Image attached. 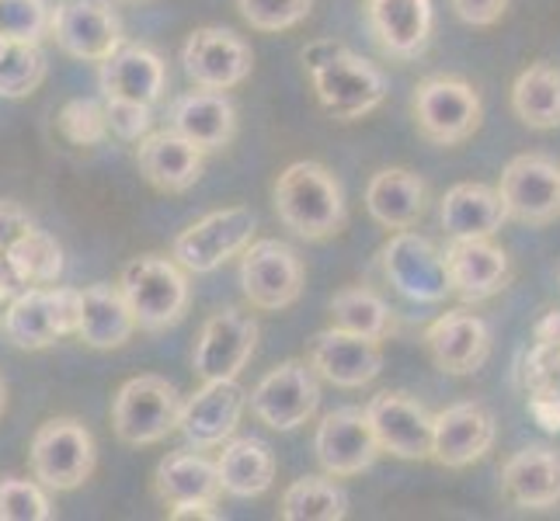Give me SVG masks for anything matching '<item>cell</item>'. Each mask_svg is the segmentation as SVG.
Instances as JSON below:
<instances>
[{
	"instance_id": "ee69618b",
	"label": "cell",
	"mask_w": 560,
	"mask_h": 521,
	"mask_svg": "<svg viewBox=\"0 0 560 521\" xmlns=\"http://www.w3.org/2000/svg\"><path fill=\"white\" fill-rule=\"evenodd\" d=\"M52 317H56V327H60V334H77V323H81V293L77 288H52Z\"/></svg>"
},
{
	"instance_id": "7a4b0ae2",
	"label": "cell",
	"mask_w": 560,
	"mask_h": 521,
	"mask_svg": "<svg viewBox=\"0 0 560 521\" xmlns=\"http://www.w3.org/2000/svg\"><path fill=\"white\" fill-rule=\"evenodd\" d=\"M119 288L129 303L132 317H137L140 331L161 334L167 327H175L188 310V272L164 254H140L132 258L122 275Z\"/></svg>"
},
{
	"instance_id": "ffe728a7",
	"label": "cell",
	"mask_w": 560,
	"mask_h": 521,
	"mask_svg": "<svg viewBox=\"0 0 560 521\" xmlns=\"http://www.w3.org/2000/svg\"><path fill=\"white\" fill-rule=\"evenodd\" d=\"M450 293L463 303H485L498 296L509 282V254L491 237L453 240L442 254Z\"/></svg>"
},
{
	"instance_id": "8fae6325",
	"label": "cell",
	"mask_w": 560,
	"mask_h": 521,
	"mask_svg": "<svg viewBox=\"0 0 560 521\" xmlns=\"http://www.w3.org/2000/svg\"><path fill=\"white\" fill-rule=\"evenodd\" d=\"M317 403H320L317 376L311 365L300 358L276 365V369L255 386V393H250V411H255V417L272 431L300 428V424H306L317 414Z\"/></svg>"
},
{
	"instance_id": "4dcf8cb0",
	"label": "cell",
	"mask_w": 560,
	"mask_h": 521,
	"mask_svg": "<svg viewBox=\"0 0 560 521\" xmlns=\"http://www.w3.org/2000/svg\"><path fill=\"white\" fill-rule=\"evenodd\" d=\"M220 490L230 497H258L276 479V455L261 438H234L217 455Z\"/></svg>"
},
{
	"instance_id": "f546056e",
	"label": "cell",
	"mask_w": 560,
	"mask_h": 521,
	"mask_svg": "<svg viewBox=\"0 0 560 521\" xmlns=\"http://www.w3.org/2000/svg\"><path fill=\"white\" fill-rule=\"evenodd\" d=\"M132 334H137V317H132L129 303L119 285H88L81 293V323H77V338L88 347L98 352H112L122 347Z\"/></svg>"
},
{
	"instance_id": "8992f818",
	"label": "cell",
	"mask_w": 560,
	"mask_h": 521,
	"mask_svg": "<svg viewBox=\"0 0 560 521\" xmlns=\"http://www.w3.org/2000/svg\"><path fill=\"white\" fill-rule=\"evenodd\" d=\"M255 229L258 216L247 205L217 209L199 223H191L188 229H182L175 237V247H171V258L191 275H209L230 258H237L255 240Z\"/></svg>"
},
{
	"instance_id": "e0dca14e",
	"label": "cell",
	"mask_w": 560,
	"mask_h": 521,
	"mask_svg": "<svg viewBox=\"0 0 560 521\" xmlns=\"http://www.w3.org/2000/svg\"><path fill=\"white\" fill-rule=\"evenodd\" d=\"M247 407V393L237 379H212L199 393H191L178 411V431L191 449H217L237 431Z\"/></svg>"
},
{
	"instance_id": "3957f363",
	"label": "cell",
	"mask_w": 560,
	"mask_h": 521,
	"mask_svg": "<svg viewBox=\"0 0 560 521\" xmlns=\"http://www.w3.org/2000/svg\"><path fill=\"white\" fill-rule=\"evenodd\" d=\"M28 462L38 484L46 490L63 494L88 484L94 462H98V452H94V438L84 428V421L52 417L46 424H38V431L32 435Z\"/></svg>"
},
{
	"instance_id": "f35d334b",
	"label": "cell",
	"mask_w": 560,
	"mask_h": 521,
	"mask_svg": "<svg viewBox=\"0 0 560 521\" xmlns=\"http://www.w3.org/2000/svg\"><path fill=\"white\" fill-rule=\"evenodd\" d=\"M52 8L46 0H0V38L11 43H43L49 35Z\"/></svg>"
},
{
	"instance_id": "60d3db41",
	"label": "cell",
	"mask_w": 560,
	"mask_h": 521,
	"mask_svg": "<svg viewBox=\"0 0 560 521\" xmlns=\"http://www.w3.org/2000/svg\"><path fill=\"white\" fill-rule=\"evenodd\" d=\"M314 0H237L241 17L258 32H285L296 28L311 14Z\"/></svg>"
},
{
	"instance_id": "44dd1931",
	"label": "cell",
	"mask_w": 560,
	"mask_h": 521,
	"mask_svg": "<svg viewBox=\"0 0 560 521\" xmlns=\"http://www.w3.org/2000/svg\"><path fill=\"white\" fill-rule=\"evenodd\" d=\"M424 347L446 376H474L491 355V327L470 310H450L429 323Z\"/></svg>"
},
{
	"instance_id": "d6a6232c",
	"label": "cell",
	"mask_w": 560,
	"mask_h": 521,
	"mask_svg": "<svg viewBox=\"0 0 560 521\" xmlns=\"http://www.w3.org/2000/svg\"><path fill=\"white\" fill-rule=\"evenodd\" d=\"M512 111L529 129L560 126V70L550 63H533L512 84Z\"/></svg>"
},
{
	"instance_id": "5bb4252c",
	"label": "cell",
	"mask_w": 560,
	"mask_h": 521,
	"mask_svg": "<svg viewBox=\"0 0 560 521\" xmlns=\"http://www.w3.org/2000/svg\"><path fill=\"white\" fill-rule=\"evenodd\" d=\"M365 417H370L380 452H390L404 462L432 459V414L415 396L383 390L365 403Z\"/></svg>"
},
{
	"instance_id": "2e32d148",
	"label": "cell",
	"mask_w": 560,
	"mask_h": 521,
	"mask_svg": "<svg viewBox=\"0 0 560 521\" xmlns=\"http://www.w3.org/2000/svg\"><path fill=\"white\" fill-rule=\"evenodd\" d=\"M383 272L400 296L415 303H442L450 296L446 268H442V254L411 229H397L390 244L383 247Z\"/></svg>"
},
{
	"instance_id": "277c9868",
	"label": "cell",
	"mask_w": 560,
	"mask_h": 521,
	"mask_svg": "<svg viewBox=\"0 0 560 521\" xmlns=\"http://www.w3.org/2000/svg\"><path fill=\"white\" fill-rule=\"evenodd\" d=\"M480 111L485 108H480V94L474 84L450 73L421 81L411 98L418 137L435 146H456L470 140L480 129Z\"/></svg>"
},
{
	"instance_id": "816d5d0a",
	"label": "cell",
	"mask_w": 560,
	"mask_h": 521,
	"mask_svg": "<svg viewBox=\"0 0 560 521\" xmlns=\"http://www.w3.org/2000/svg\"><path fill=\"white\" fill-rule=\"evenodd\" d=\"M0 414H4V382H0Z\"/></svg>"
},
{
	"instance_id": "ac0fdd59",
	"label": "cell",
	"mask_w": 560,
	"mask_h": 521,
	"mask_svg": "<svg viewBox=\"0 0 560 521\" xmlns=\"http://www.w3.org/2000/svg\"><path fill=\"white\" fill-rule=\"evenodd\" d=\"M494 446V414L477 400H463L432 414V459L446 470L474 466Z\"/></svg>"
},
{
	"instance_id": "7c38bea8",
	"label": "cell",
	"mask_w": 560,
	"mask_h": 521,
	"mask_svg": "<svg viewBox=\"0 0 560 521\" xmlns=\"http://www.w3.org/2000/svg\"><path fill=\"white\" fill-rule=\"evenodd\" d=\"M182 67H185V76L196 87L230 91V87L244 84L250 76L255 56H250V46L237 32L209 25V28H196L185 38Z\"/></svg>"
},
{
	"instance_id": "74e56055",
	"label": "cell",
	"mask_w": 560,
	"mask_h": 521,
	"mask_svg": "<svg viewBox=\"0 0 560 521\" xmlns=\"http://www.w3.org/2000/svg\"><path fill=\"white\" fill-rule=\"evenodd\" d=\"M52 505L38 479L0 476V521H49Z\"/></svg>"
},
{
	"instance_id": "e575fe53",
	"label": "cell",
	"mask_w": 560,
	"mask_h": 521,
	"mask_svg": "<svg viewBox=\"0 0 560 521\" xmlns=\"http://www.w3.org/2000/svg\"><path fill=\"white\" fill-rule=\"evenodd\" d=\"M331 327L370 338V341H383L394 331V313L373 288L349 285V288H341V293H335L331 299Z\"/></svg>"
},
{
	"instance_id": "30bf717a",
	"label": "cell",
	"mask_w": 560,
	"mask_h": 521,
	"mask_svg": "<svg viewBox=\"0 0 560 521\" xmlns=\"http://www.w3.org/2000/svg\"><path fill=\"white\" fill-rule=\"evenodd\" d=\"M498 196L509 220L526 226H547L560 216V167L544 153L512 157L501 170Z\"/></svg>"
},
{
	"instance_id": "5b68a950",
	"label": "cell",
	"mask_w": 560,
	"mask_h": 521,
	"mask_svg": "<svg viewBox=\"0 0 560 521\" xmlns=\"http://www.w3.org/2000/svg\"><path fill=\"white\" fill-rule=\"evenodd\" d=\"M182 396L161 376H137L122 382L112 400V431L126 446H158L178 428Z\"/></svg>"
},
{
	"instance_id": "d6986e66",
	"label": "cell",
	"mask_w": 560,
	"mask_h": 521,
	"mask_svg": "<svg viewBox=\"0 0 560 521\" xmlns=\"http://www.w3.org/2000/svg\"><path fill=\"white\" fill-rule=\"evenodd\" d=\"M306 365L314 369V376L338 386V390H359V386H370L380 376L383 347L380 341L327 327V331H320L311 341Z\"/></svg>"
},
{
	"instance_id": "8d00e7d4",
	"label": "cell",
	"mask_w": 560,
	"mask_h": 521,
	"mask_svg": "<svg viewBox=\"0 0 560 521\" xmlns=\"http://www.w3.org/2000/svg\"><path fill=\"white\" fill-rule=\"evenodd\" d=\"M46 81V56L38 43L0 38V98H28Z\"/></svg>"
},
{
	"instance_id": "83f0119b",
	"label": "cell",
	"mask_w": 560,
	"mask_h": 521,
	"mask_svg": "<svg viewBox=\"0 0 560 521\" xmlns=\"http://www.w3.org/2000/svg\"><path fill=\"white\" fill-rule=\"evenodd\" d=\"M439 220L450 240H467V237H494L509 223V212L498 196V188L463 181L442 196Z\"/></svg>"
},
{
	"instance_id": "d590c367",
	"label": "cell",
	"mask_w": 560,
	"mask_h": 521,
	"mask_svg": "<svg viewBox=\"0 0 560 521\" xmlns=\"http://www.w3.org/2000/svg\"><path fill=\"white\" fill-rule=\"evenodd\" d=\"M4 254L14 264L18 279H22L28 288L32 285H52L63 275V247L56 244V237H49L46 229L28 226L25 234L4 250Z\"/></svg>"
},
{
	"instance_id": "4fadbf2b",
	"label": "cell",
	"mask_w": 560,
	"mask_h": 521,
	"mask_svg": "<svg viewBox=\"0 0 560 521\" xmlns=\"http://www.w3.org/2000/svg\"><path fill=\"white\" fill-rule=\"evenodd\" d=\"M258 344V323L250 313L237 310V306H226V310L212 313L196 341V352H191V365H196V376L202 382L212 379H237L244 372V365L255 355Z\"/></svg>"
},
{
	"instance_id": "4316f807",
	"label": "cell",
	"mask_w": 560,
	"mask_h": 521,
	"mask_svg": "<svg viewBox=\"0 0 560 521\" xmlns=\"http://www.w3.org/2000/svg\"><path fill=\"white\" fill-rule=\"evenodd\" d=\"M365 209L386 229H411L429 209V185L408 167H383L365 185Z\"/></svg>"
},
{
	"instance_id": "7dc6e473",
	"label": "cell",
	"mask_w": 560,
	"mask_h": 521,
	"mask_svg": "<svg viewBox=\"0 0 560 521\" xmlns=\"http://www.w3.org/2000/svg\"><path fill=\"white\" fill-rule=\"evenodd\" d=\"M341 49H349V46L335 43V38H317V43H311V46L303 49V63H306V70H317L327 60H335Z\"/></svg>"
},
{
	"instance_id": "52a82bcc",
	"label": "cell",
	"mask_w": 560,
	"mask_h": 521,
	"mask_svg": "<svg viewBox=\"0 0 560 521\" xmlns=\"http://www.w3.org/2000/svg\"><path fill=\"white\" fill-rule=\"evenodd\" d=\"M303 279L300 254L282 240H250L241 250V288L255 310H289L303 296Z\"/></svg>"
},
{
	"instance_id": "c3c4849f",
	"label": "cell",
	"mask_w": 560,
	"mask_h": 521,
	"mask_svg": "<svg viewBox=\"0 0 560 521\" xmlns=\"http://www.w3.org/2000/svg\"><path fill=\"white\" fill-rule=\"evenodd\" d=\"M25 282L18 279L14 264L8 261V254H0V299H14L18 293H25Z\"/></svg>"
},
{
	"instance_id": "cb8c5ba5",
	"label": "cell",
	"mask_w": 560,
	"mask_h": 521,
	"mask_svg": "<svg viewBox=\"0 0 560 521\" xmlns=\"http://www.w3.org/2000/svg\"><path fill=\"white\" fill-rule=\"evenodd\" d=\"M202 161L206 153L196 143L178 137L175 129L147 132L137 150L140 174L164 196H182V191L196 185L202 178Z\"/></svg>"
},
{
	"instance_id": "bcb514c9",
	"label": "cell",
	"mask_w": 560,
	"mask_h": 521,
	"mask_svg": "<svg viewBox=\"0 0 560 521\" xmlns=\"http://www.w3.org/2000/svg\"><path fill=\"white\" fill-rule=\"evenodd\" d=\"M32 220L25 216V209H18L14 202H0V254L25 234Z\"/></svg>"
},
{
	"instance_id": "9c48e42d",
	"label": "cell",
	"mask_w": 560,
	"mask_h": 521,
	"mask_svg": "<svg viewBox=\"0 0 560 521\" xmlns=\"http://www.w3.org/2000/svg\"><path fill=\"white\" fill-rule=\"evenodd\" d=\"M49 35L73 60L102 63L126 43L112 0H60L49 14Z\"/></svg>"
},
{
	"instance_id": "7402d4cb",
	"label": "cell",
	"mask_w": 560,
	"mask_h": 521,
	"mask_svg": "<svg viewBox=\"0 0 560 521\" xmlns=\"http://www.w3.org/2000/svg\"><path fill=\"white\" fill-rule=\"evenodd\" d=\"M365 22L383 52L415 60L432 38L435 11L432 0H365Z\"/></svg>"
},
{
	"instance_id": "f907efd6",
	"label": "cell",
	"mask_w": 560,
	"mask_h": 521,
	"mask_svg": "<svg viewBox=\"0 0 560 521\" xmlns=\"http://www.w3.org/2000/svg\"><path fill=\"white\" fill-rule=\"evenodd\" d=\"M536 338H539V344H560V317H557V313H550V317H547V323L536 331Z\"/></svg>"
},
{
	"instance_id": "f6af8a7d",
	"label": "cell",
	"mask_w": 560,
	"mask_h": 521,
	"mask_svg": "<svg viewBox=\"0 0 560 521\" xmlns=\"http://www.w3.org/2000/svg\"><path fill=\"white\" fill-rule=\"evenodd\" d=\"M533 400H529V407H533V417L544 424L547 431H560V390H557V382H547V386H533Z\"/></svg>"
},
{
	"instance_id": "ba28073f",
	"label": "cell",
	"mask_w": 560,
	"mask_h": 521,
	"mask_svg": "<svg viewBox=\"0 0 560 521\" xmlns=\"http://www.w3.org/2000/svg\"><path fill=\"white\" fill-rule=\"evenodd\" d=\"M311 81L320 108L338 122H355L376 111L386 98V76L352 49H341L335 60L311 70Z\"/></svg>"
},
{
	"instance_id": "603a6c76",
	"label": "cell",
	"mask_w": 560,
	"mask_h": 521,
	"mask_svg": "<svg viewBox=\"0 0 560 521\" xmlns=\"http://www.w3.org/2000/svg\"><path fill=\"white\" fill-rule=\"evenodd\" d=\"M98 84L105 98H122V102H140V105H158L167 87V67L150 46L122 43L108 60H102Z\"/></svg>"
},
{
	"instance_id": "6da1fadb",
	"label": "cell",
	"mask_w": 560,
	"mask_h": 521,
	"mask_svg": "<svg viewBox=\"0 0 560 521\" xmlns=\"http://www.w3.org/2000/svg\"><path fill=\"white\" fill-rule=\"evenodd\" d=\"M276 216L285 229H293L303 240H327L341 234L349 220L341 181L317 161L289 164L272 188Z\"/></svg>"
},
{
	"instance_id": "484cf974",
	"label": "cell",
	"mask_w": 560,
	"mask_h": 521,
	"mask_svg": "<svg viewBox=\"0 0 560 521\" xmlns=\"http://www.w3.org/2000/svg\"><path fill=\"white\" fill-rule=\"evenodd\" d=\"M171 129L188 143H196L202 153L223 150L237 132V108L223 91L196 87L171 105Z\"/></svg>"
},
{
	"instance_id": "ab89813d",
	"label": "cell",
	"mask_w": 560,
	"mask_h": 521,
	"mask_svg": "<svg viewBox=\"0 0 560 521\" xmlns=\"http://www.w3.org/2000/svg\"><path fill=\"white\" fill-rule=\"evenodd\" d=\"M56 126H60L63 140L73 146H94L108 137V119H105V105L91 102V98H73L56 115Z\"/></svg>"
},
{
	"instance_id": "836d02e7",
	"label": "cell",
	"mask_w": 560,
	"mask_h": 521,
	"mask_svg": "<svg viewBox=\"0 0 560 521\" xmlns=\"http://www.w3.org/2000/svg\"><path fill=\"white\" fill-rule=\"evenodd\" d=\"M279 514L285 521H341L349 514V494L335 476H303L285 487Z\"/></svg>"
},
{
	"instance_id": "7bdbcfd3",
	"label": "cell",
	"mask_w": 560,
	"mask_h": 521,
	"mask_svg": "<svg viewBox=\"0 0 560 521\" xmlns=\"http://www.w3.org/2000/svg\"><path fill=\"white\" fill-rule=\"evenodd\" d=\"M453 11L463 25L470 28H491L509 11V0H453Z\"/></svg>"
},
{
	"instance_id": "1f68e13d",
	"label": "cell",
	"mask_w": 560,
	"mask_h": 521,
	"mask_svg": "<svg viewBox=\"0 0 560 521\" xmlns=\"http://www.w3.org/2000/svg\"><path fill=\"white\" fill-rule=\"evenodd\" d=\"M4 334L14 347H22V352H43V347L63 338L52 317L49 285H32L25 293H18L14 299H8Z\"/></svg>"
},
{
	"instance_id": "f1b7e54d",
	"label": "cell",
	"mask_w": 560,
	"mask_h": 521,
	"mask_svg": "<svg viewBox=\"0 0 560 521\" xmlns=\"http://www.w3.org/2000/svg\"><path fill=\"white\" fill-rule=\"evenodd\" d=\"M153 490L164 500L167 508H182V505H217L220 490V476H217V462L199 455V449H178L161 459L158 473H153Z\"/></svg>"
},
{
	"instance_id": "b9f144b4",
	"label": "cell",
	"mask_w": 560,
	"mask_h": 521,
	"mask_svg": "<svg viewBox=\"0 0 560 521\" xmlns=\"http://www.w3.org/2000/svg\"><path fill=\"white\" fill-rule=\"evenodd\" d=\"M105 119H108V132H115L119 140L140 143L153 126V108L140 102L105 98Z\"/></svg>"
},
{
	"instance_id": "d4e9b609",
	"label": "cell",
	"mask_w": 560,
	"mask_h": 521,
	"mask_svg": "<svg viewBox=\"0 0 560 521\" xmlns=\"http://www.w3.org/2000/svg\"><path fill=\"white\" fill-rule=\"evenodd\" d=\"M501 494L523 511H550L560 505V455L547 446L518 449L501 466Z\"/></svg>"
},
{
	"instance_id": "681fc988",
	"label": "cell",
	"mask_w": 560,
	"mask_h": 521,
	"mask_svg": "<svg viewBox=\"0 0 560 521\" xmlns=\"http://www.w3.org/2000/svg\"><path fill=\"white\" fill-rule=\"evenodd\" d=\"M217 505H182V508H171L167 518L171 521H220V511H212Z\"/></svg>"
},
{
	"instance_id": "9a60e30c",
	"label": "cell",
	"mask_w": 560,
	"mask_h": 521,
	"mask_svg": "<svg viewBox=\"0 0 560 521\" xmlns=\"http://www.w3.org/2000/svg\"><path fill=\"white\" fill-rule=\"evenodd\" d=\"M314 452L324 473L335 479H349L370 470L380 455V446H376V435L370 428L365 411L341 407V411L324 414L314 435Z\"/></svg>"
}]
</instances>
